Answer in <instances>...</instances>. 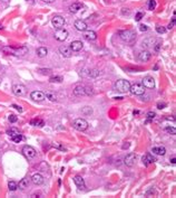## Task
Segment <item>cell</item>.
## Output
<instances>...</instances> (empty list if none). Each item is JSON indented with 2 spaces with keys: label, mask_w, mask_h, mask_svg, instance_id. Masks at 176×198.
I'll return each mask as SVG.
<instances>
[{
  "label": "cell",
  "mask_w": 176,
  "mask_h": 198,
  "mask_svg": "<svg viewBox=\"0 0 176 198\" xmlns=\"http://www.w3.org/2000/svg\"><path fill=\"white\" fill-rule=\"evenodd\" d=\"M129 88H130V83L126 79H118L114 84V90L119 93H127L129 92Z\"/></svg>",
  "instance_id": "cell-1"
},
{
  "label": "cell",
  "mask_w": 176,
  "mask_h": 198,
  "mask_svg": "<svg viewBox=\"0 0 176 198\" xmlns=\"http://www.w3.org/2000/svg\"><path fill=\"white\" fill-rule=\"evenodd\" d=\"M2 51L5 54H8V55H16V56H22L27 54L28 52V48L26 46L22 47H19V48H14V47H3Z\"/></svg>",
  "instance_id": "cell-2"
},
{
  "label": "cell",
  "mask_w": 176,
  "mask_h": 198,
  "mask_svg": "<svg viewBox=\"0 0 176 198\" xmlns=\"http://www.w3.org/2000/svg\"><path fill=\"white\" fill-rule=\"evenodd\" d=\"M119 37L122 40H124L126 43H133L136 39V33L132 29H126V30L119 32Z\"/></svg>",
  "instance_id": "cell-3"
},
{
  "label": "cell",
  "mask_w": 176,
  "mask_h": 198,
  "mask_svg": "<svg viewBox=\"0 0 176 198\" xmlns=\"http://www.w3.org/2000/svg\"><path fill=\"white\" fill-rule=\"evenodd\" d=\"M74 94L77 96H86L92 94V88L86 85H77L74 90Z\"/></svg>",
  "instance_id": "cell-4"
},
{
  "label": "cell",
  "mask_w": 176,
  "mask_h": 198,
  "mask_svg": "<svg viewBox=\"0 0 176 198\" xmlns=\"http://www.w3.org/2000/svg\"><path fill=\"white\" fill-rule=\"evenodd\" d=\"M73 127H74L76 130H78V131H86V130L88 129V122L85 120V119L79 118V119H76V120L74 121Z\"/></svg>",
  "instance_id": "cell-5"
},
{
  "label": "cell",
  "mask_w": 176,
  "mask_h": 198,
  "mask_svg": "<svg viewBox=\"0 0 176 198\" xmlns=\"http://www.w3.org/2000/svg\"><path fill=\"white\" fill-rule=\"evenodd\" d=\"M12 92L17 96H24L27 93V87L24 84H15L12 86Z\"/></svg>",
  "instance_id": "cell-6"
},
{
  "label": "cell",
  "mask_w": 176,
  "mask_h": 198,
  "mask_svg": "<svg viewBox=\"0 0 176 198\" xmlns=\"http://www.w3.org/2000/svg\"><path fill=\"white\" fill-rule=\"evenodd\" d=\"M51 24H52V26L55 27V28L60 29V28H63V27L65 26L66 21H65L64 17H61V16H54V17L51 18Z\"/></svg>",
  "instance_id": "cell-7"
},
{
  "label": "cell",
  "mask_w": 176,
  "mask_h": 198,
  "mask_svg": "<svg viewBox=\"0 0 176 198\" xmlns=\"http://www.w3.org/2000/svg\"><path fill=\"white\" fill-rule=\"evenodd\" d=\"M129 92H132L134 95H143L145 93V87L143 84H138L136 83L134 85H130V88H129Z\"/></svg>",
  "instance_id": "cell-8"
},
{
  "label": "cell",
  "mask_w": 176,
  "mask_h": 198,
  "mask_svg": "<svg viewBox=\"0 0 176 198\" xmlns=\"http://www.w3.org/2000/svg\"><path fill=\"white\" fill-rule=\"evenodd\" d=\"M68 37V32L64 28H60L57 29V32L55 33V38L58 40V42H65Z\"/></svg>",
  "instance_id": "cell-9"
},
{
  "label": "cell",
  "mask_w": 176,
  "mask_h": 198,
  "mask_svg": "<svg viewBox=\"0 0 176 198\" xmlns=\"http://www.w3.org/2000/svg\"><path fill=\"white\" fill-rule=\"evenodd\" d=\"M22 153L28 158V159H31L36 156V150L35 148H33L31 146H25L22 148Z\"/></svg>",
  "instance_id": "cell-10"
},
{
  "label": "cell",
  "mask_w": 176,
  "mask_h": 198,
  "mask_svg": "<svg viewBox=\"0 0 176 198\" xmlns=\"http://www.w3.org/2000/svg\"><path fill=\"white\" fill-rule=\"evenodd\" d=\"M30 97H31L34 101H36V102H41V101H43V100L46 99L45 93L41 92V91H34V92H31Z\"/></svg>",
  "instance_id": "cell-11"
},
{
  "label": "cell",
  "mask_w": 176,
  "mask_h": 198,
  "mask_svg": "<svg viewBox=\"0 0 176 198\" xmlns=\"http://www.w3.org/2000/svg\"><path fill=\"white\" fill-rule=\"evenodd\" d=\"M135 162H136V156H135V153H128V155L126 156L125 158H124V164L127 166V167H133L135 164Z\"/></svg>",
  "instance_id": "cell-12"
},
{
  "label": "cell",
  "mask_w": 176,
  "mask_h": 198,
  "mask_svg": "<svg viewBox=\"0 0 176 198\" xmlns=\"http://www.w3.org/2000/svg\"><path fill=\"white\" fill-rule=\"evenodd\" d=\"M59 53L61 54V56H63V57L69 58V57H71L73 51L70 49V47H69V46H65V45H63V46H60V47H59Z\"/></svg>",
  "instance_id": "cell-13"
},
{
  "label": "cell",
  "mask_w": 176,
  "mask_h": 198,
  "mask_svg": "<svg viewBox=\"0 0 176 198\" xmlns=\"http://www.w3.org/2000/svg\"><path fill=\"white\" fill-rule=\"evenodd\" d=\"M152 57V54L148 51H142V52L138 53V56H137V58H138V60L139 62H148V60H151Z\"/></svg>",
  "instance_id": "cell-14"
},
{
  "label": "cell",
  "mask_w": 176,
  "mask_h": 198,
  "mask_svg": "<svg viewBox=\"0 0 176 198\" xmlns=\"http://www.w3.org/2000/svg\"><path fill=\"white\" fill-rule=\"evenodd\" d=\"M143 85L147 88H154L155 87V79L152 76H145L143 79Z\"/></svg>",
  "instance_id": "cell-15"
},
{
  "label": "cell",
  "mask_w": 176,
  "mask_h": 198,
  "mask_svg": "<svg viewBox=\"0 0 176 198\" xmlns=\"http://www.w3.org/2000/svg\"><path fill=\"white\" fill-rule=\"evenodd\" d=\"M75 28L78 32H85V30H87V24L85 23L84 20L78 19V20L75 21Z\"/></svg>",
  "instance_id": "cell-16"
},
{
  "label": "cell",
  "mask_w": 176,
  "mask_h": 198,
  "mask_svg": "<svg viewBox=\"0 0 176 198\" xmlns=\"http://www.w3.org/2000/svg\"><path fill=\"white\" fill-rule=\"evenodd\" d=\"M83 47H84V44L82 43L80 40H75V42H73L70 44V49L73 52H79V51L83 49Z\"/></svg>",
  "instance_id": "cell-17"
},
{
  "label": "cell",
  "mask_w": 176,
  "mask_h": 198,
  "mask_svg": "<svg viewBox=\"0 0 176 198\" xmlns=\"http://www.w3.org/2000/svg\"><path fill=\"white\" fill-rule=\"evenodd\" d=\"M84 37L87 40H96L97 39V34L94 30H85L84 32Z\"/></svg>",
  "instance_id": "cell-18"
},
{
  "label": "cell",
  "mask_w": 176,
  "mask_h": 198,
  "mask_svg": "<svg viewBox=\"0 0 176 198\" xmlns=\"http://www.w3.org/2000/svg\"><path fill=\"white\" fill-rule=\"evenodd\" d=\"M142 161H143V164H145V166H148L149 164L155 162V158H154V157H153L151 153H146L145 156H143V157H142Z\"/></svg>",
  "instance_id": "cell-19"
},
{
  "label": "cell",
  "mask_w": 176,
  "mask_h": 198,
  "mask_svg": "<svg viewBox=\"0 0 176 198\" xmlns=\"http://www.w3.org/2000/svg\"><path fill=\"white\" fill-rule=\"evenodd\" d=\"M31 181L34 182L35 185L39 186V185L43 184V177H42L40 173H34L33 177H31Z\"/></svg>",
  "instance_id": "cell-20"
},
{
  "label": "cell",
  "mask_w": 176,
  "mask_h": 198,
  "mask_svg": "<svg viewBox=\"0 0 176 198\" xmlns=\"http://www.w3.org/2000/svg\"><path fill=\"white\" fill-rule=\"evenodd\" d=\"M152 152H154V153H156V155H158V156H164L166 153V149H165V147H163V146L154 147V148L152 149Z\"/></svg>",
  "instance_id": "cell-21"
},
{
  "label": "cell",
  "mask_w": 176,
  "mask_h": 198,
  "mask_svg": "<svg viewBox=\"0 0 176 198\" xmlns=\"http://www.w3.org/2000/svg\"><path fill=\"white\" fill-rule=\"evenodd\" d=\"M74 182H75L76 186H77L78 188H80V189L85 188V181H84V179H83V177L76 176L75 178H74Z\"/></svg>",
  "instance_id": "cell-22"
},
{
  "label": "cell",
  "mask_w": 176,
  "mask_h": 198,
  "mask_svg": "<svg viewBox=\"0 0 176 198\" xmlns=\"http://www.w3.org/2000/svg\"><path fill=\"white\" fill-rule=\"evenodd\" d=\"M36 54H37V56H38V57L43 58V57H46V56H47V54H48V49H47L46 47H39V48H37Z\"/></svg>",
  "instance_id": "cell-23"
},
{
  "label": "cell",
  "mask_w": 176,
  "mask_h": 198,
  "mask_svg": "<svg viewBox=\"0 0 176 198\" xmlns=\"http://www.w3.org/2000/svg\"><path fill=\"white\" fill-rule=\"evenodd\" d=\"M82 3H79V2H75V3H73V5H70L69 6V11L70 12H73V14H76V12H78L80 9H82Z\"/></svg>",
  "instance_id": "cell-24"
},
{
  "label": "cell",
  "mask_w": 176,
  "mask_h": 198,
  "mask_svg": "<svg viewBox=\"0 0 176 198\" xmlns=\"http://www.w3.org/2000/svg\"><path fill=\"white\" fill-rule=\"evenodd\" d=\"M155 42H156L155 38H147V39H145V40L143 42V47H144V46H145V47H154Z\"/></svg>",
  "instance_id": "cell-25"
},
{
  "label": "cell",
  "mask_w": 176,
  "mask_h": 198,
  "mask_svg": "<svg viewBox=\"0 0 176 198\" xmlns=\"http://www.w3.org/2000/svg\"><path fill=\"white\" fill-rule=\"evenodd\" d=\"M28 186H29V180H28L27 178L21 179V180L19 181V185H18V187H19L21 190H25L26 188H28Z\"/></svg>",
  "instance_id": "cell-26"
},
{
  "label": "cell",
  "mask_w": 176,
  "mask_h": 198,
  "mask_svg": "<svg viewBox=\"0 0 176 198\" xmlns=\"http://www.w3.org/2000/svg\"><path fill=\"white\" fill-rule=\"evenodd\" d=\"M7 134H8L10 138H14V137H16L18 134H20V132H19V130L17 128H10L7 131Z\"/></svg>",
  "instance_id": "cell-27"
},
{
  "label": "cell",
  "mask_w": 176,
  "mask_h": 198,
  "mask_svg": "<svg viewBox=\"0 0 176 198\" xmlns=\"http://www.w3.org/2000/svg\"><path fill=\"white\" fill-rule=\"evenodd\" d=\"M45 96H46L47 99H49L51 102H55V101H57V96H56V94H55V92L47 91V92L45 93Z\"/></svg>",
  "instance_id": "cell-28"
},
{
  "label": "cell",
  "mask_w": 176,
  "mask_h": 198,
  "mask_svg": "<svg viewBox=\"0 0 176 198\" xmlns=\"http://www.w3.org/2000/svg\"><path fill=\"white\" fill-rule=\"evenodd\" d=\"M63 81H64V78L61 77V76H51L49 78V82L50 83H61Z\"/></svg>",
  "instance_id": "cell-29"
},
{
  "label": "cell",
  "mask_w": 176,
  "mask_h": 198,
  "mask_svg": "<svg viewBox=\"0 0 176 198\" xmlns=\"http://www.w3.org/2000/svg\"><path fill=\"white\" fill-rule=\"evenodd\" d=\"M98 75H99V71H97V69L88 71V74H87V76H89V77H97Z\"/></svg>",
  "instance_id": "cell-30"
},
{
  "label": "cell",
  "mask_w": 176,
  "mask_h": 198,
  "mask_svg": "<svg viewBox=\"0 0 176 198\" xmlns=\"http://www.w3.org/2000/svg\"><path fill=\"white\" fill-rule=\"evenodd\" d=\"M8 187H9V190L15 191V190H17V188H18V184L17 182H15V181H10L8 184Z\"/></svg>",
  "instance_id": "cell-31"
},
{
  "label": "cell",
  "mask_w": 176,
  "mask_h": 198,
  "mask_svg": "<svg viewBox=\"0 0 176 198\" xmlns=\"http://www.w3.org/2000/svg\"><path fill=\"white\" fill-rule=\"evenodd\" d=\"M31 125H38V127H42L43 125V121L42 120H31Z\"/></svg>",
  "instance_id": "cell-32"
},
{
  "label": "cell",
  "mask_w": 176,
  "mask_h": 198,
  "mask_svg": "<svg viewBox=\"0 0 176 198\" xmlns=\"http://www.w3.org/2000/svg\"><path fill=\"white\" fill-rule=\"evenodd\" d=\"M156 7V1L155 0H149L148 1V9L149 10H154Z\"/></svg>",
  "instance_id": "cell-33"
},
{
  "label": "cell",
  "mask_w": 176,
  "mask_h": 198,
  "mask_svg": "<svg viewBox=\"0 0 176 198\" xmlns=\"http://www.w3.org/2000/svg\"><path fill=\"white\" fill-rule=\"evenodd\" d=\"M156 32L158 33V34H164L165 32H166V28L165 27H163V26H156Z\"/></svg>",
  "instance_id": "cell-34"
},
{
  "label": "cell",
  "mask_w": 176,
  "mask_h": 198,
  "mask_svg": "<svg viewBox=\"0 0 176 198\" xmlns=\"http://www.w3.org/2000/svg\"><path fill=\"white\" fill-rule=\"evenodd\" d=\"M22 136L21 134H18V136H16V137H14V138H11V140L14 141V142H16V143H19L21 140H22Z\"/></svg>",
  "instance_id": "cell-35"
},
{
  "label": "cell",
  "mask_w": 176,
  "mask_h": 198,
  "mask_svg": "<svg viewBox=\"0 0 176 198\" xmlns=\"http://www.w3.org/2000/svg\"><path fill=\"white\" fill-rule=\"evenodd\" d=\"M8 120L11 122V123H15V122H17V120H18V118L15 115V114H10L8 116Z\"/></svg>",
  "instance_id": "cell-36"
},
{
  "label": "cell",
  "mask_w": 176,
  "mask_h": 198,
  "mask_svg": "<svg viewBox=\"0 0 176 198\" xmlns=\"http://www.w3.org/2000/svg\"><path fill=\"white\" fill-rule=\"evenodd\" d=\"M165 131L166 132H168V133H171V134H175L176 133V130L174 127H172V128H169V127H166L165 128Z\"/></svg>",
  "instance_id": "cell-37"
},
{
  "label": "cell",
  "mask_w": 176,
  "mask_h": 198,
  "mask_svg": "<svg viewBox=\"0 0 176 198\" xmlns=\"http://www.w3.org/2000/svg\"><path fill=\"white\" fill-rule=\"evenodd\" d=\"M39 72L41 73V74H45V75H48V74H50V72H51V69H39Z\"/></svg>",
  "instance_id": "cell-38"
},
{
  "label": "cell",
  "mask_w": 176,
  "mask_h": 198,
  "mask_svg": "<svg viewBox=\"0 0 176 198\" xmlns=\"http://www.w3.org/2000/svg\"><path fill=\"white\" fill-rule=\"evenodd\" d=\"M143 17H144V14H143V12H137L136 16H135V20H136V21H139Z\"/></svg>",
  "instance_id": "cell-39"
},
{
  "label": "cell",
  "mask_w": 176,
  "mask_h": 198,
  "mask_svg": "<svg viewBox=\"0 0 176 198\" xmlns=\"http://www.w3.org/2000/svg\"><path fill=\"white\" fill-rule=\"evenodd\" d=\"M155 115H156L155 112H152V111L147 113V118H148V121H147V122H149V120H153V119L155 118Z\"/></svg>",
  "instance_id": "cell-40"
},
{
  "label": "cell",
  "mask_w": 176,
  "mask_h": 198,
  "mask_svg": "<svg viewBox=\"0 0 176 198\" xmlns=\"http://www.w3.org/2000/svg\"><path fill=\"white\" fill-rule=\"evenodd\" d=\"M165 106H166V103H165V102H158V103H157V109H159V110L164 109Z\"/></svg>",
  "instance_id": "cell-41"
},
{
  "label": "cell",
  "mask_w": 176,
  "mask_h": 198,
  "mask_svg": "<svg viewBox=\"0 0 176 198\" xmlns=\"http://www.w3.org/2000/svg\"><path fill=\"white\" fill-rule=\"evenodd\" d=\"M11 108L16 109V110H17V111H19V112H22V109H21V106H20V105H17V104H12V105H11Z\"/></svg>",
  "instance_id": "cell-42"
},
{
  "label": "cell",
  "mask_w": 176,
  "mask_h": 198,
  "mask_svg": "<svg viewBox=\"0 0 176 198\" xmlns=\"http://www.w3.org/2000/svg\"><path fill=\"white\" fill-rule=\"evenodd\" d=\"M139 29H141L142 32H147V30H148V28H147L146 25H141V26H139Z\"/></svg>",
  "instance_id": "cell-43"
},
{
  "label": "cell",
  "mask_w": 176,
  "mask_h": 198,
  "mask_svg": "<svg viewBox=\"0 0 176 198\" xmlns=\"http://www.w3.org/2000/svg\"><path fill=\"white\" fill-rule=\"evenodd\" d=\"M54 146H55V147H57V148H59V149H60V150H66V149H65V148H64V147L59 146V143H55V145H54Z\"/></svg>",
  "instance_id": "cell-44"
},
{
  "label": "cell",
  "mask_w": 176,
  "mask_h": 198,
  "mask_svg": "<svg viewBox=\"0 0 176 198\" xmlns=\"http://www.w3.org/2000/svg\"><path fill=\"white\" fill-rule=\"evenodd\" d=\"M41 1H43V2H46V3H52L55 0H41Z\"/></svg>",
  "instance_id": "cell-45"
},
{
  "label": "cell",
  "mask_w": 176,
  "mask_h": 198,
  "mask_svg": "<svg viewBox=\"0 0 176 198\" xmlns=\"http://www.w3.org/2000/svg\"><path fill=\"white\" fill-rule=\"evenodd\" d=\"M171 162H172V164H175V162H176L175 157H173V158H172V160H171Z\"/></svg>",
  "instance_id": "cell-46"
},
{
  "label": "cell",
  "mask_w": 176,
  "mask_h": 198,
  "mask_svg": "<svg viewBox=\"0 0 176 198\" xmlns=\"http://www.w3.org/2000/svg\"><path fill=\"white\" fill-rule=\"evenodd\" d=\"M2 1H5V2H8L9 0H2Z\"/></svg>",
  "instance_id": "cell-47"
},
{
  "label": "cell",
  "mask_w": 176,
  "mask_h": 198,
  "mask_svg": "<svg viewBox=\"0 0 176 198\" xmlns=\"http://www.w3.org/2000/svg\"><path fill=\"white\" fill-rule=\"evenodd\" d=\"M0 29H2V25H1V26H0Z\"/></svg>",
  "instance_id": "cell-48"
},
{
  "label": "cell",
  "mask_w": 176,
  "mask_h": 198,
  "mask_svg": "<svg viewBox=\"0 0 176 198\" xmlns=\"http://www.w3.org/2000/svg\"><path fill=\"white\" fill-rule=\"evenodd\" d=\"M27 1H28V0H27Z\"/></svg>",
  "instance_id": "cell-49"
}]
</instances>
